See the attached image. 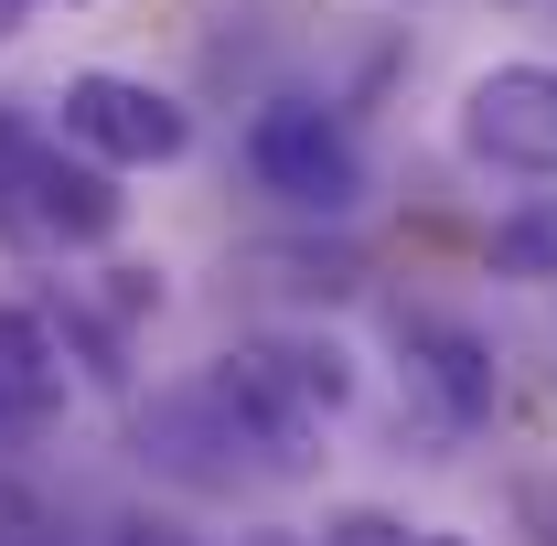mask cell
<instances>
[{
	"label": "cell",
	"mask_w": 557,
	"mask_h": 546,
	"mask_svg": "<svg viewBox=\"0 0 557 546\" xmlns=\"http://www.w3.org/2000/svg\"><path fill=\"white\" fill-rule=\"evenodd\" d=\"M525 11H547V22H557V0H525Z\"/></svg>",
	"instance_id": "7c38bea8"
},
{
	"label": "cell",
	"mask_w": 557,
	"mask_h": 546,
	"mask_svg": "<svg viewBox=\"0 0 557 546\" xmlns=\"http://www.w3.org/2000/svg\"><path fill=\"white\" fill-rule=\"evenodd\" d=\"M269 353L289 364V386H300L322 418L354 408V353H344V343H322V333H269Z\"/></svg>",
	"instance_id": "52a82bcc"
},
{
	"label": "cell",
	"mask_w": 557,
	"mask_h": 546,
	"mask_svg": "<svg viewBox=\"0 0 557 546\" xmlns=\"http://www.w3.org/2000/svg\"><path fill=\"white\" fill-rule=\"evenodd\" d=\"M33 150H44V129H22L11 108H0V236L22 247V183H33Z\"/></svg>",
	"instance_id": "9c48e42d"
},
{
	"label": "cell",
	"mask_w": 557,
	"mask_h": 546,
	"mask_svg": "<svg viewBox=\"0 0 557 546\" xmlns=\"http://www.w3.org/2000/svg\"><path fill=\"white\" fill-rule=\"evenodd\" d=\"M493 278H557V204H525L493 225Z\"/></svg>",
	"instance_id": "ba28073f"
},
{
	"label": "cell",
	"mask_w": 557,
	"mask_h": 546,
	"mask_svg": "<svg viewBox=\"0 0 557 546\" xmlns=\"http://www.w3.org/2000/svg\"><path fill=\"white\" fill-rule=\"evenodd\" d=\"M247 172L258 194L289 214H354L364 204V139L322 108V97H269L247 119Z\"/></svg>",
	"instance_id": "6da1fadb"
},
{
	"label": "cell",
	"mask_w": 557,
	"mask_h": 546,
	"mask_svg": "<svg viewBox=\"0 0 557 546\" xmlns=\"http://www.w3.org/2000/svg\"><path fill=\"white\" fill-rule=\"evenodd\" d=\"M450 139H461V161H483V172L557 183V65L547 54L483 65L461 86V108H450Z\"/></svg>",
	"instance_id": "3957f363"
},
{
	"label": "cell",
	"mask_w": 557,
	"mask_h": 546,
	"mask_svg": "<svg viewBox=\"0 0 557 546\" xmlns=\"http://www.w3.org/2000/svg\"><path fill=\"white\" fill-rule=\"evenodd\" d=\"M54 119H65V139L86 161H108V172H172V161H194V108H183L172 86H150V75H119V65L65 75Z\"/></svg>",
	"instance_id": "7a4b0ae2"
},
{
	"label": "cell",
	"mask_w": 557,
	"mask_h": 546,
	"mask_svg": "<svg viewBox=\"0 0 557 546\" xmlns=\"http://www.w3.org/2000/svg\"><path fill=\"white\" fill-rule=\"evenodd\" d=\"M397 353H408V386L440 408V429H483L493 418V353L461 333V322L408 311V322H397Z\"/></svg>",
	"instance_id": "8992f818"
},
{
	"label": "cell",
	"mask_w": 557,
	"mask_h": 546,
	"mask_svg": "<svg viewBox=\"0 0 557 546\" xmlns=\"http://www.w3.org/2000/svg\"><path fill=\"white\" fill-rule=\"evenodd\" d=\"M129 225V194L108 161H86L75 139H44L33 150V183H22V247H65V258H97L119 247Z\"/></svg>",
	"instance_id": "277c9868"
},
{
	"label": "cell",
	"mask_w": 557,
	"mask_h": 546,
	"mask_svg": "<svg viewBox=\"0 0 557 546\" xmlns=\"http://www.w3.org/2000/svg\"><path fill=\"white\" fill-rule=\"evenodd\" d=\"M22 22H33V0H0V44H11V33H22Z\"/></svg>",
	"instance_id": "8fae6325"
},
{
	"label": "cell",
	"mask_w": 557,
	"mask_h": 546,
	"mask_svg": "<svg viewBox=\"0 0 557 546\" xmlns=\"http://www.w3.org/2000/svg\"><path fill=\"white\" fill-rule=\"evenodd\" d=\"M65 11H75V0H65Z\"/></svg>",
	"instance_id": "4fadbf2b"
},
{
	"label": "cell",
	"mask_w": 557,
	"mask_h": 546,
	"mask_svg": "<svg viewBox=\"0 0 557 546\" xmlns=\"http://www.w3.org/2000/svg\"><path fill=\"white\" fill-rule=\"evenodd\" d=\"M75 397V343L44 300H0V429H44Z\"/></svg>",
	"instance_id": "5b68a950"
},
{
	"label": "cell",
	"mask_w": 557,
	"mask_h": 546,
	"mask_svg": "<svg viewBox=\"0 0 557 546\" xmlns=\"http://www.w3.org/2000/svg\"><path fill=\"white\" fill-rule=\"evenodd\" d=\"M408 546H472V536H450V525H408Z\"/></svg>",
	"instance_id": "30bf717a"
}]
</instances>
